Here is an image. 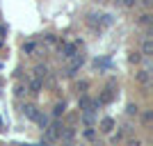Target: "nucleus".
Returning <instances> with one entry per match:
<instances>
[{"label": "nucleus", "mask_w": 153, "mask_h": 146, "mask_svg": "<svg viewBox=\"0 0 153 146\" xmlns=\"http://www.w3.org/2000/svg\"><path fill=\"white\" fill-rule=\"evenodd\" d=\"M19 146H30V144H19Z\"/></svg>", "instance_id": "obj_9"}, {"label": "nucleus", "mask_w": 153, "mask_h": 146, "mask_svg": "<svg viewBox=\"0 0 153 146\" xmlns=\"http://www.w3.org/2000/svg\"><path fill=\"white\" fill-rule=\"evenodd\" d=\"M128 114L133 116V114H137V112H140V110H137V105H128V110H126Z\"/></svg>", "instance_id": "obj_5"}, {"label": "nucleus", "mask_w": 153, "mask_h": 146, "mask_svg": "<svg viewBox=\"0 0 153 146\" xmlns=\"http://www.w3.org/2000/svg\"><path fill=\"white\" fill-rule=\"evenodd\" d=\"M0 128H2V119H0Z\"/></svg>", "instance_id": "obj_10"}, {"label": "nucleus", "mask_w": 153, "mask_h": 146, "mask_svg": "<svg viewBox=\"0 0 153 146\" xmlns=\"http://www.w3.org/2000/svg\"><path fill=\"white\" fill-rule=\"evenodd\" d=\"M62 112H64V103H57V105H55V110H53V114H55V116H59Z\"/></svg>", "instance_id": "obj_4"}, {"label": "nucleus", "mask_w": 153, "mask_h": 146, "mask_svg": "<svg viewBox=\"0 0 153 146\" xmlns=\"http://www.w3.org/2000/svg\"><path fill=\"white\" fill-rule=\"evenodd\" d=\"M39 89H41V82H39V80H32L30 82V94H37Z\"/></svg>", "instance_id": "obj_3"}, {"label": "nucleus", "mask_w": 153, "mask_h": 146, "mask_svg": "<svg viewBox=\"0 0 153 146\" xmlns=\"http://www.w3.org/2000/svg\"><path fill=\"white\" fill-rule=\"evenodd\" d=\"M37 146H51V144H48V142H41V144H37Z\"/></svg>", "instance_id": "obj_8"}, {"label": "nucleus", "mask_w": 153, "mask_h": 146, "mask_svg": "<svg viewBox=\"0 0 153 146\" xmlns=\"http://www.w3.org/2000/svg\"><path fill=\"white\" fill-rule=\"evenodd\" d=\"M25 116H27V119H34V121H37V107H34V105H27V107H25Z\"/></svg>", "instance_id": "obj_2"}, {"label": "nucleus", "mask_w": 153, "mask_h": 146, "mask_svg": "<svg viewBox=\"0 0 153 146\" xmlns=\"http://www.w3.org/2000/svg\"><path fill=\"white\" fill-rule=\"evenodd\" d=\"M112 128H114V121H112V119H103L101 121V130H103V133H110Z\"/></svg>", "instance_id": "obj_1"}, {"label": "nucleus", "mask_w": 153, "mask_h": 146, "mask_svg": "<svg viewBox=\"0 0 153 146\" xmlns=\"http://www.w3.org/2000/svg\"><path fill=\"white\" fill-rule=\"evenodd\" d=\"M128 146H140V142H137V139H130V142H128Z\"/></svg>", "instance_id": "obj_7"}, {"label": "nucleus", "mask_w": 153, "mask_h": 146, "mask_svg": "<svg viewBox=\"0 0 153 146\" xmlns=\"http://www.w3.org/2000/svg\"><path fill=\"white\" fill-rule=\"evenodd\" d=\"M137 80H140V82H146V80H149V73H146V71H142L140 76H137Z\"/></svg>", "instance_id": "obj_6"}, {"label": "nucleus", "mask_w": 153, "mask_h": 146, "mask_svg": "<svg viewBox=\"0 0 153 146\" xmlns=\"http://www.w3.org/2000/svg\"><path fill=\"white\" fill-rule=\"evenodd\" d=\"M0 87H2V82H0Z\"/></svg>", "instance_id": "obj_11"}]
</instances>
